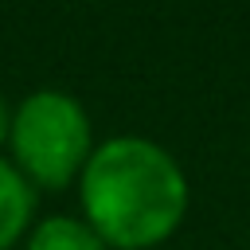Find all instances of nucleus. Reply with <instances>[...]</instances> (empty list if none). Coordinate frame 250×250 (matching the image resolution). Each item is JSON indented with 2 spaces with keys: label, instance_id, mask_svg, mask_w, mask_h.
Instances as JSON below:
<instances>
[{
  "label": "nucleus",
  "instance_id": "nucleus-1",
  "mask_svg": "<svg viewBox=\"0 0 250 250\" xmlns=\"http://www.w3.org/2000/svg\"><path fill=\"white\" fill-rule=\"evenodd\" d=\"M78 203L109 250H156L188 219L191 188L164 145L109 137L94 145L78 176Z\"/></svg>",
  "mask_w": 250,
  "mask_h": 250
},
{
  "label": "nucleus",
  "instance_id": "nucleus-3",
  "mask_svg": "<svg viewBox=\"0 0 250 250\" xmlns=\"http://www.w3.org/2000/svg\"><path fill=\"white\" fill-rule=\"evenodd\" d=\"M35 215V188L20 176L12 160L0 156V250H12L27 238Z\"/></svg>",
  "mask_w": 250,
  "mask_h": 250
},
{
  "label": "nucleus",
  "instance_id": "nucleus-4",
  "mask_svg": "<svg viewBox=\"0 0 250 250\" xmlns=\"http://www.w3.org/2000/svg\"><path fill=\"white\" fill-rule=\"evenodd\" d=\"M23 250H109V246L82 215H47L27 230Z\"/></svg>",
  "mask_w": 250,
  "mask_h": 250
},
{
  "label": "nucleus",
  "instance_id": "nucleus-5",
  "mask_svg": "<svg viewBox=\"0 0 250 250\" xmlns=\"http://www.w3.org/2000/svg\"><path fill=\"white\" fill-rule=\"evenodd\" d=\"M12 109H16V105H8V98H4V90H0V145H8V129H12Z\"/></svg>",
  "mask_w": 250,
  "mask_h": 250
},
{
  "label": "nucleus",
  "instance_id": "nucleus-2",
  "mask_svg": "<svg viewBox=\"0 0 250 250\" xmlns=\"http://www.w3.org/2000/svg\"><path fill=\"white\" fill-rule=\"evenodd\" d=\"M8 148V160L31 188L62 191L66 184H78L94 152V121L74 94L43 86L12 109Z\"/></svg>",
  "mask_w": 250,
  "mask_h": 250
}]
</instances>
